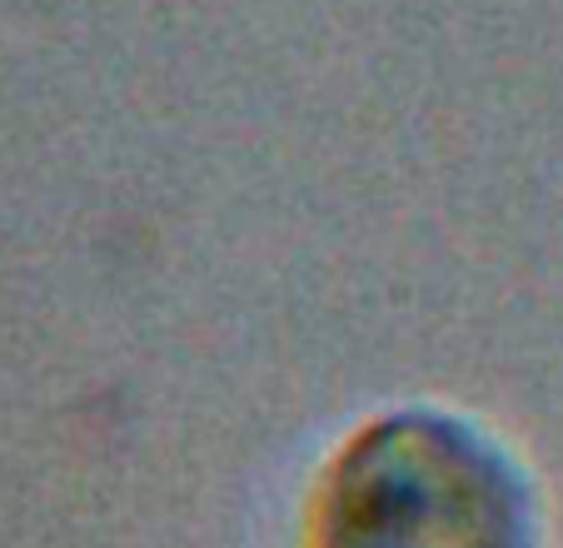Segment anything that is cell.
I'll list each match as a JSON object with an SVG mask.
<instances>
[{
	"mask_svg": "<svg viewBox=\"0 0 563 548\" xmlns=\"http://www.w3.org/2000/svg\"><path fill=\"white\" fill-rule=\"evenodd\" d=\"M314 548H539V494L474 419L399 409L334 459Z\"/></svg>",
	"mask_w": 563,
	"mask_h": 548,
	"instance_id": "obj_1",
	"label": "cell"
}]
</instances>
